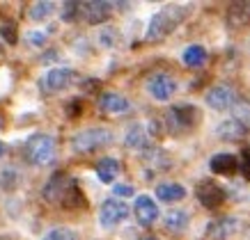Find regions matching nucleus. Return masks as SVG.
Instances as JSON below:
<instances>
[{
    "label": "nucleus",
    "mask_w": 250,
    "mask_h": 240,
    "mask_svg": "<svg viewBox=\"0 0 250 240\" xmlns=\"http://www.w3.org/2000/svg\"><path fill=\"white\" fill-rule=\"evenodd\" d=\"M241 174L250 181V147L243 149V153H241Z\"/></svg>",
    "instance_id": "30"
},
{
    "label": "nucleus",
    "mask_w": 250,
    "mask_h": 240,
    "mask_svg": "<svg viewBox=\"0 0 250 240\" xmlns=\"http://www.w3.org/2000/svg\"><path fill=\"white\" fill-rule=\"evenodd\" d=\"M182 60H184V64H186V67H202V64L207 62V51H205V46H197V44L188 46V48L184 51Z\"/></svg>",
    "instance_id": "22"
},
{
    "label": "nucleus",
    "mask_w": 250,
    "mask_h": 240,
    "mask_svg": "<svg viewBox=\"0 0 250 240\" xmlns=\"http://www.w3.org/2000/svg\"><path fill=\"white\" fill-rule=\"evenodd\" d=\"M216 135H218L220 140L236 142V140H241V137L248 135V126H246L241 119H228V121H223V124H218Z\"/></svg>",
    "instance_id": "14"
},
{
    "label": "nucleus",
    "mask_w": 250,
    "mask_h": 240,
    "mask_svg": "<svg viewBox=\"0 0 250 240\" xmlns=\"http://www.w3.org/2000/svg\"><path fill=\"white\" fill-rule=\"evenodd\" d=\"M133 213H136V220L143 226H152L156 220H159V206L149 195H140L136 197V203H133Z\"/></svg>",
    "instance_id": "10"
},
{
    "label": "nucleus",
    "mask_w": 250,
    "mask_h": 240,
    "mask_svg": "<svg viewBox=\"0 0 250 240\" xmlns=\"http://www.w3.org/2000/svg\"><path fill=\"white\" fill-rule=\"evenodd\" d=\"M2 153H5V144L0 142V158H2Z\"/></svg>",
    "instance_id": "33"
},
{
    "label": "nucleus",
    "mask_w": 250,
    "mask_h": 240,
    "mask_svg": "<svg viewBox=\"0 0 250 240\" xmlns=\"http://www.w3.org/2000/svg\"><path fill=\"white\" fill-rule=\"evenodd\" d=\"M78 105H81V101H69V114H76L78 112Z\"/></svg>",
    "instance_id": "32"
},
{
    "label": "nucleus",
    "mask_w": 250,
    "mask_h": 240,
    "mask_svg": "<svg viewBox=\"0 0 250 240\" xmlns=\"http://www.w3.org/2000/svg\"><path fill=\"white\" fill-rule=\"evenodd\" d=\"M124 142H126V147L129 149H145L147 147V130H145L143 124H136V126L129 128V133H126V137H124Z\"/></svg>",
    "instance_id": "20"
},
{
    "label": "nucleus",
    "mask_w": 250,
    "mask_h": 240,
    "mask_svg": "<svg viewBox=\"0 0 250 240\" xmlns=\"http://www.w3.org/2000/svg\"><path fill=\"white\" fill-rule=\"evenodd\" d=\"M99 108L106 114H124L131 110V103H129V98H124L117 92H106V94H101V98H99Z\"/></svg>",
    "instance_id": "13"
},
{
    "label": "nucleus",
    "mask_w": 250,
    "mask_h": 240,
    "mask_svg": "<svg viewBox=\"0 0 250 240\" xmlns=\"http://www.w3.org/2000/svg\"><path fill=\"white\" fill-rule=\"evenodd\" d=\"M53 2H35V5H30V18L32 21H44V18H48V16L53 14Z\"/></svg>",
    "instance_id": "23"
},
{
    "label": "nucleus",
    "mask_w": 250,
    "mask_h": 240,
    "mask_svg": "<svg viewBox=\"0 0 250 240\" xmlns=\"http://www.w3.org/2000/svg\"><path fill=\"white\" fill-rule=\"evenodd\" d=\"M195 197L200 199V203L205 206V208L213 210V208H218V206H223L225 203V190L220 188L216 181L211 179H207V181H200L197 183V188H195Z\"/></svg>",
    "instance_id": "7"
},
{
    "label": "nucleus",
    "mask_w": 250,
    "mask_h": 240,
    "mask_svg": "<svg viewBox=\"0 0 250 240\" xmlns=\"http://www.w3.org/2000/svg\"><path fill=\"white\" fill-rule=\"evenodd\" d=\"M0 185L5 190H14L19 185V174L14 169H5V172L0 174Z\"/></svg>",
    "instance_id": "25"
},
{
    "label": "nucleus",
    "mask_w": 250,
    "mask_h": 240,
    "mask_svg": "<svg viewBox=\"0 0 250 240\" xmlns=\"http://www.w3.org/2000/svg\"><path fill=\"white\" fill-rule=\"evenodd\" d=\"M78 12H81V2H64L62 5V21H67V23L76 21Z\"/></svg>",
    "instance_id": "26"
},
{
    "label": "nucleus",
    "mask_w": 250,
    "mask_h": 240,
    "mask_svg": "<svg viewBox=\"0 0 250 240\" xmlns=\"http://www.w3.org/2000/svg\"><path fill=\"white\" fill-rule=\"evenodd\" d=\"M25 158L30 160L32 165H48L51 160L55 158V142L51 135L46 133H37L32 135L28 142H25Z\"/></svg>",
    "instance_id": "4"
},
{
    "label": "nucleus",
    "mask_w": 250,
    "mask_h": 240,
    "mask_svg": "<svg viewBox=\"0 0 250 240\" xmlns=\"http://www.w3.org/2000/svg\"><path fill=\"white\" fill-rule=\"evenodd\" d=\"M44 199L64 208H81L85 203V197L78 188V183L74 176H69L64 172H58L51 176V181L44 185Z\"/></svg>",
    "instance_id": "1"
},
{
    "label": "nucleus",
    "mask_w": 250,
    "mask_h": 240,
    "mask_svg": "<svg viewBox=\"0 0 250 240\" xmlns=\"http://www.w3.org/2000/svg\"><path fill=\"white\" fill-rule=\"evenodd\" d=\"M0 37L5 39L7 44H16V28H14V23H2L0 25Z\"/></svg>",
    "instance_id": "28"
},
{
    "label": "nucleus",
    "mask_w": 250,
    "mask_h": 240,
    "mask_svg": "<svg viewBox=\"0 0 250 240\" xmlns=\"http://www.w3.org/2000/svg\"><path fill=\"white\" fill-rule=\"evenodd\" d=\"M147 92H149L156 101H170L172 94L177 92V83H174L172 75L154 74L147 78Z\"/></svg>",
    "instance_id": "8"
},
{
    "label": "nucleus",
    "mask_w": 250,
    "mask_h": 240,
    "mask_svg": "<svg viewBox=\"0 0 250 240\" xmlns=\"http://www.w3.org/2000/svg\"><path fill=\"white\" fill-rule=\"evenodd\" d=\"M81 9L85 12L87 23L97 25V23H104L108 16H110L113 5H110V2H85V5H81Z\"/></svg>",
    "instance_id": "16"
},
{
    "label": "nucleus",
    "mask_w": 250,
    "mask_h": 240,
    "mask_svg": "<svg viewBox=\"0 0 250 240\" xmlns=\"http://www.w3.org/2000/svg\"><path fill=\"white\" fill-rule=\"evenodd\" d=\"M225 23L232 30H241V28L250 25V0L232 2L228 7V14H225Z\"/></svg>",
    "instance_id": "12"
},
{
    "label": "nucleus",
    "mask_w": 250,
    "mask_h": 240,
    "mask_svg": "<svg viewBox=\"0 0 250 240\" xmlns=\"http://www.w3.org/2000/svg\"><path fill=\"white\" fill-rule=\"evenodd\" d=\"M113 142V133L108 128H87L71 137V149L76 153H92L97 149H104Z\"/></svg>",
    "instance_id": "3"
},
{
    "label": "nucleus",
    "mask_w": 250,
    "mask_h": 240,
    "mask_svg": "<svg viewBox=\"0 0 250 240\" xmlns=\"http://www.w3.org/2000/svg\"><path fill=\"white\" fill-rule=\"evenodd\" d=\"M186 12H188V9L182 7V5H170V7L156 12V14L152 16V21H149V28H147V39H149V41H156V39L167 37V35L186 18Z\"/></svg>",
    "instance_id": "2"
},
{
    "label": "nucleus",
    "mask_w": 250,
    "mask_h": 240,
    "mask_svg": "<svg viewBox=\"0 0 250 240\" xmlns=\"http://www.w3.org/2000/svg\"><path fill=\"white\" fill-rule=\"evenodd\" d=\"M42 240H78V238L71 229H67V226H58V229H51Z\"/></svg>",
    "instance_id": "24"
},
{
    "label": "nucleus",
    "mask_w": 250,
    "mask_h": 240,
    "mask_svg": "<svg viewBox=\"0 0 250 240\" xmlns=\"http://www.w3.org/2000/svg\"><path fill=\"white\" fill-rule=\"evenodd\" d=\"M46 39H48V37H46V32H42V30H32V32H28V41H30L32 46H37V48H39V46H44V44H46Z\"/></svg>",
    "instance_id": "29"
},
{
    "label": "nucleus",
    "mask_w": 250,
    "mask_h": 240,
    "mask_svg": "<svg viewBox=\"0 0 250 240\" xmlns=\"http://www.w3.org/2000/svg\"><path fill=\"white\" fill-rule=\"evenodd\" d=\"M209 169L213 174H220V176H228V174H234L239 169V160L232 153H216L209 160Z\"/></svg>",
    "instance_id": "15"
},
{
    "label": "nucleus",
    "mask_w": 250,
    "mask_h": 240,
    "mask_svg": "<svg viewBox=\"0 0 250 240\" xmlns=\"http://www.w3.org/2000/svg\"><path fill=\"white\" fill-rule=\"evenodd\" d=\"M133 192H136V190L131 188V185H115L113 188L115 197H133Z\"/></svg>",
    "instance_id": "31"
},
{
    "label": "nucleus",
    "mask_w": 250,
    "mask_h": 240,
    "mask_svg": "<svg viewBox=\"0 0 250 240\" xmlns=\"http://www.w3.org/2000/svg\"><path fill=\"white\" fill-rule=\"evenodd\" d=\"M205 101L211 110H218L220 112V110H229V108L236 103V94L228 85H218V87H213V90L207 92Z\"/></svg>",
    "instance_id": "9"
},
{
    "label": "nucleus",
    "mask_w": 250,
    "mask_h": 240,
    "mask_svg": "<svg viewBox=\"0 0 250 240\" xmlns=\"http://www.w3.org/2000/svg\"><path fill=\"white\" fill-rule=\"evenodd\" d=\"M149 240H154V238H149Z\"/></svg>",
    "instance_id": "34"
},
{
    "label": "nucleus",
    "mask_w": 250,
    "mask_h": 240,
    "mask_svg": "<svg viewBox=\"0 0 250 240\" xmlns=\"http://www.w3.org/2000/svg\"><path fill=\"white\" fill-rule=\"evenodd\" d=\"M156 197H159L163 203H174V202H182L186 197V188L179 185V183H161L156 188Z\"/></svg>",
    "instance_id": "18"
},
{
    "label": "nucleus",
    "mask_w": 250,
    "mask_h": 240,
    "mask_svg": "<svg viewBox=\"0 0 250 240\" xmlns=\"http://www.w3.org/2000/svg\"><path fill=\"white\" fill-rule=\"evenodd\" d=\"M71 80H74V71L69 67H53V69H48V74L44 75L42 85L48 92H62L71 85Z\"/></svg>",
    "instance_id": "11"
},
{
    "label": "nucleus",
    "mask_w": 250,
    "mask_h": 240,
    "mask_svg": "<svg viewBox=\"0 0 250 240\" xmlns=\"http://www.w3.org/2000/svg\"><path fill=\"white\" fill-rule=\"evenodd\" d=\"M117 174H120V163L115 160V158H104V160H99L97 165V176L101 183H113L117 179Z\"/></svg>",
    "instance_id": "19"
},
{
    "label": "nucleus",
    "mask_w": 250,
    "mask_h": 240,
    "mask_svg": "<svg viewBox=\"0 0 250 240\" xmlns=\"http://www.w3.org/2000/svg\"><path fill=\"white\" fill-rule=\"evenodd\" d=\"M99 41H101V46H106V48H113L117 44V30L115 28H104V30L99 32Z\"/></svg>",
    "instance_id": "27"
},
{
    "label": "nucleus",
    "mask_w": 250,
    "mask_h": 240,
    "mask_svg": "<svg viewBox=\"0 0 250 240\" xmlns=\"http://www.w3.org/2000/svg\"><path fill=\"white\" fill-rule=\"evenodd\" d=\"M236 229H239V222H236L234 218H223V220H218V222L209 224L207 233H209V238H213V240H228V238H232V233H236Z\"/></svg>",
    "instance_id": "17"
},
{
    "label": "nucleus",
    "mask_w": 250,
    "mask_h": 240,
    "mask_svg": "<svg viewBox=\"0 0 250 240\" xmlns=\"http://www.w3.org/2000/svg\"><path fill=\"white\" fill-rule=\"evenodd\" d=\"M197 119H200V112H197L195 105H188V103L172 105L170 112H167V128L172 133H186V130H190L195 126Z\"/></svg>",
    "instance_id": "5"
},
{
    "label": "nucleus",
    "mask_w": 250,
    "mask_h": 240,
    "mask_svg": "<svg viewBox=\"0 0 250 240\" xmlns=\"http://www.w3.org/2000/svg\"><path fill=\"white\" fill-rule=\"evenodd\" d=\"M129 218V206L122 199H106L101 203V210H99V222L104 229H113V226L122 224L124 220Z\"/></svg>",
    "instance_id": "6"
},
{
    "label": "nucleus",
    "mask_w": 250,
    "mask_h": 240,
    "mask_svg": "<svg viewBox=\"0 0 250 240\" xmlns=\"http://www.w3.org/2000/svg\"><path fill=\"white\" fill-rule=\"evenodd\" d=\"M188 222H190V215L186 210H170L166 215V229L172 233L184 231V229L188 226Z\"/></svg>",
    "instance_id": "21"
}]
</instances>
